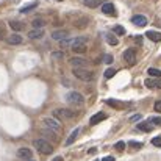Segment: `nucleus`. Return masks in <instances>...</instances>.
I'll list each match as a JSON object with an SVG mask.
<instances>
[{
  "label": "nucleus",
  "mask_w": 161,
  "mask_h": 161,
  "mask_svg": "<svg viewBox=\"0 0 161 161\" xmlns=\"http://www.w3.org/2000/svg\"><path fill=\"white\" fill-rule=\"evenodd\" d=\"M138 130L149 133V131H152V130H153V125L150 124V120H147V122H141V124H138Z\"/></svg>",
  "instance_id": "obj_19"
},
{
  "label": "nucleus",
  "mask_w": 161,
  "mask_h": 161,
  "mask_svg": "<svg viewBox=\"0 0 161 161\" xmlns=\"http://www.w3.org/2000/svg\"><path fill=\"white\" fill-rule=\"evenodd\" d=\"M78 133H80V128H75L70 135H69V138L66 139V146H70V144H74V141L77 139V136H78Z\"/></svg>",
  "instance_id": "obj_21"
},
{
  "label": "nucleus",
  "mask_w": 161,
  "mask_h": 161,
  "mask_svg": "<svg viewBox=\"0 0 161 161\" xmlns=\"http://www.w3.org/2000/svg\"><path fill=\"white\" fill-rule=\"evenodd\" d=\"M5 36H6V33H5V30H3V28H0V39H3Z\"/></svg>",
  "instance_id": "obj_38"
},
{
  "label": "nucleus",
  "mask_w": 161,
  "mask_h": 161,
  "mask_svg": "<svg viewBox=\"0 0 161 161\" xmlns=\"http://www.w3.org/2000/svg\"><path fill=\"white\" fill-rule=\"evenodd\" d=\"M128 146L133 147V149H141V147H142V144H141V142H136V141H130Z\"/></svg>",
  "instance_id": "obj_30"
},
{
  "label": "nucleus",
  "mask_w": 161,
  "mask_h": 161,
  "mask_svg": "<svg viewBox=\"0 0 161 161\" xmlns=\"http://www.w3.org/2000/svg\"><path fill=\"white\" fill-rule=\"evenodd\" d=\"M72 41H74V39H69V38H67V39L61 41V42H59V46H61V47H66V46H69V44L72 46Z\"/></svg>",
  "instance_id": "obj_33"
},
{
  "label": "nucleus",
  "mask_w": 161,
  "mask_h": 161,
  "mask_svg": "<svg viewBox=\"0 0 161 161\" xmlns=\"http://www.w3.org/2000/svg\"><path fill=\"white\" fill-rule=\"evenodd\" d=\"M144 85L150 89H161V78H147Z\"/></svg>",
  "instance_id": "obj_10"
},
{
  "label": "nucleus",
  "mask_w": 161,
  "mask_h": 161,
  "mask_svg": "<svg viewBox=\"0 0 161 161\" xmlns=\"http://www.w3.org/2000/svg\"><path fill=\"white\" fill-rule=\"evenodd\" d=\"M114 149H116V150H124V149H125V142H124V141H119V142H116Z\"/></svg>",
  "instance_id": "obj_31"
},
{
  "label": "nucleus",
  "mask_w": 161,
  "mask_h": 161,
  "mask_svg": "<svg viewBox=\"0 0 161 161\" xmlns=\"http://www.w3.org/2000/svg\"><path fill=\"white\" fill-rule=\"evenodd\" d=\"M113 31L116 33V35H119V36H122V35H125V30L120 27V25H114L113 27Z\"/></svg>",
  "instance_id": "obj_27"
},
{
  "label": "nucleus",
  "mask_w": 161,
  "mask_h": 161,
  "mask_svg": "<svg viewBox=\"0 0 161 161\" xmlns=\"http://www.w3.org/2000/svg\"><path fill=\"white\" fill-rule=\"evenodd\" d=\"M41 131H42V133H44V135H46L47 138H52L53 141H58V133H55V131H52L50 128H47V127H44V128H42Z\"/></svg>",
  "instance_id": "obj_23"
},
{
  "label": "nucleus",
  "mask_w": 161,
  "mask_h": 161,
  "mask_svg": "<svg viewBox=\"0 0 161 161\" xmlns=\"http://www.w3.org/2000/svg\"><path fill=\"white\" fill-rule=\"evenodd\" d=\"M42 124H44V127L50 128L55 133H59V131H61V124H59V120H56L55 117H44V119H42Z\"/></svg>",
  "instance_id": "obj_6"
},
{
  "label": "nucleus",
  "mask_w": 161,
  "mask_h": 161,
  "mask_svg": "<svg viewBox=\"0 0 161 161\" xmlns=\"http://www.w3.org/2000/svg\"><path fill=\"white\" fill-rule=\"evenodd\" d=\"M44 36V30L42 28H33L28 31V38L30 39H41Z\"/></svg>",
  "instance_id": "obj_13"
},
{
  "label": "nucleus",
  "mask_w": 161,
  "mask_h": 161,
  "mask_svg": "<svg viewBox=\"0 0 161 161\" xmlns=\"http://www.w3.org/2000/svg\"><path fill=\"white\" fill-rule=\"evenodd\" d=\"M36 6H38V3H31V5H28V6H25V8H20V13H28V11L35 9Z\"/></svg>",
  "instance_id": "obj_28"
},
{
  "label": "nucleus",
  "mask_w": 161,
  "mask_h": 161,
  "mask_svg": "<svg viewBox=\"0 0 161 161\" xmlns=\"http://www.w3.org/2000/svg\"><path fill=\"white\" fill-rule=\"evenodd\" d=\"M96 161H99V160H96Z\"/></svg>",
  "instance_id": "obj_41"
},
{
  "label": "nucleus",
  "mask_w": 161,
  "mask_h": 161,
  "mask_svg": "<svg viewBox=\"0 0 161 161\" xmlns=\"http://www.w3.org/2000/svg\"><path fill=\"white\" fill-rule=\"evenodd\" d=\"M146 36L150 39V41H153V42H161V33L160 31H153V30H149L147 33H146Z\"/></svg>",
  "instance_id": "obj_17"
},
{
  "label": "nucleus",
  "mask_w": 161,
  "mask_h": 161,
  "mask_svg": "<svg viewBox=\"0 0 161 161\" xmlns=\"http://www.w3.org/2000/svg\"><path fill=\"white\" fill-rule=\"evenodd\" d=\"M30 161H33V160H30Z\"/></svg>",
  "instance_id": "obj_42"
},
{
  "label": "nucleus",
  "mask_w": 161,
  "mask_h": 161,
  "mask_svg": "<svg viewBox=\"0 0 161 161\" xmlns=\"http://www.w3.org/2000/svg\"><path fill=\"white\" fill-rule=\"evenodd\" d=\"M116 75V70L114 69H107L105 70V78H113Z\"/></svg>",
  "instance_id": "obj_29"
},
{
  "label": "nucleus",
  "mask_w": 161,
  "mask_h": 161,
  "mask_svg": "<svg viewBox=\"0 0 161 161\" xmlns=\"http://www.w3.org/2000/svg\"><path fill=\"white\" fill-rule=\"evenodd\" d=\"M150 124L152 125H161V117H152L150 119Z\"/></svg>",
  "instance_id": "obj_34"
},
{
  "label": "nucleus",
  "mask_w": 161,
  "mask_h": 161,
  "mask_svg": "<svg viewBox=\"0 0 161 161\" xmlns=\"http://www.w3.org/2000/svg\"><path fill=\"white\" fill-rule=\"evenodd\" d=\"M141 117H142L141 114H133V116L130 117V120H131V122H136V120H141Z\"/></svg>",
  "instance_id": "obj_35"
},
{
  "label": "nucleus",
  "mask_w": 161,
  "mask_h": 161,
  "mask_svg": "<svg viewBox=\"0 0 161 161\" xmlns=\"http://www.w3.org/2000/svg\"><path fill=\"white\" fill-rule=\"evenodd\" d=\"M152 144H153L155 147H161V136H157V138H153V139H152Z\"/></svg>",
  "instance_id": "obj_32"
},
{
  "label": "nucleus",
  "mask_w": 161,
  "mask_h": 161,
  "mask_svg": "<svg viewBox=\"0 0 161 161\" xmlns=\"http://www.w3.org/2000/svg\"><path fill=\"white\" fill-rule=\"evenodd\" d=\"M74 116H75V113L67 108H56L53 111V117L56 120H67V119H72Z\"/></svg>",
  "instance_id": "obj_4"
},
{
  "label": "nucleus",
  "mask_w": 161,
  "mask_h": 161,
  "mask_svg": "<svg viewBox=\"0 0 161 161\" xmlns=\"http://www.w3.org/2000/svg\"><path fill=\"white\" fill-rule=\"evenodd\" d=\"M103 38L107 39V42L109 44V46H117V44H119L117 38H116V36H113V33H105V35H103Z\"/></svg>",
  "instance_id": "obj_22"
},
{
  "label": "nucleus",
  "mask_w": 161,
  "mask_h": 161,
  "mask_svg": "<svg viewBox=\"0 0 161 161\" xmlns=\"http://www.w3.org/2000/svg\"><path fill=\"white\" fill-rule=\"evenodd\" d=\"M107 119V114L105 113H96L91 119H89V124L91 125H97L99 122H102V120H105Z\"/></svg>",
  "instance_id": "obj_14"
},
{
  "label": "nucleus",
  "mask_w": 161,
  "mask_h": 161,
  "mask_svg": "<svg viewBox=\"0 0 161 161\" xmlns=\"http://www.w3.org/2000/svg\"><path fill=\"white\" fill-rule=\"evenodd\" d=\"M131 22H133L135 25H138V27H146V25H147V17L138 14V16H133V17H131Z\"/></svg>",
  "instance_id": "obj_12"
},
{
  "label": "nucleus",
  "mask_w": 161,
  "mask_h": 161,
  "mask_svg": "<svg viewBox=\"0 0 161 161\" xmlns=\"http://www.w3.org/2000/svg\"><path fill=\"white\" fill-rule=\"evenodd\" d=\"M52 161H63V157H55Z\"/></svg>",
  "instance_id": "obj_40"
},
{
  "label": "nucleus",
  "mask_w": 161,
  "mask_h": 161,
  "mask_svg": "<svg viewBox=\"0 0 161 161\" xmlns=\"http://www.w3.org/2000/svg\"><path fill=\"white\" fill-rule=\"evenodd\" d=\"M102 11H103L105 14H114V13H116L114 5H113V3H109V2H107V3H103V5H102Z\"/></svg>",
  "instance_id": "obj_20"
},
{
  "label": "nucleus",
  "mask_w": 161,
  "mask_h": 161,
  "mask_svg": "<svg viewBox=\"0 0 161 161\" xmlns=\"http://www.w3.org/2000/svg\"><path fill=\"white\" fill-rule=\"evenodd\" d=\"M69 64L74 67V69H86L88 66V61L85 58H80V56H74L69 59Z\"/></svg>",
  "instance_id": "obj_7"
},
{
  "label": "nucleus",
  "mask_w": 161,
  "mask_h": 161,
  "mask_svg": "<svg viewBox=\"0 0 161 161\" xmlns=\"http://www.w3.org/2000/svg\"><path fill=\"white\" fill-rule=\"evenodd\" d=\"M86 44H88V38L86 36H78L72 41V50L75 53H85L86 52Z\"/></svg>",
  "instance_id": "obj_2"
},
{
  "label": "nucleus",
  "mask_w": 161,
  "mask_h": 161,
  "mask_svg": "<svg viewBox=\"0 0 161 161\" xmlns=\"http://www.w3.org/2000/svg\"><path fill=\"white\" fill-rule=\"evenodd\" d=\"M31 157H33V152L27 147H20L17 150V158H20V160H31Z\"/></svg>",
  "instance_id": "obj_9"
},
{
  "label": "nucleus",
  "mask_w": 161,
  "mask_h": 161,
  "mask_svg": "<svg viewBox=\"0 0 161 161\" xmlns=\"http://www.w3.org/2000/svg\"><path fill=\"white\" fill-rule=\"evenodd\" d=\"M22 36L20 35H11V36H8L6 38V42L8 44H11V46H19V44H22Z\"/></svg>",
  "instance_id": "obj_15"
},
{
  "label": "nucleus",
  "mask_w": 161,
  "mask_h": 161,
  "mask_svg": "<svg viewBox=\"0 0 161 161\" xmlns=\"http://www.w3.org/2000/svg\"><path fill=\"white\" fill-rule=\"evenodd\" d=\"M153 108H155V111H157V113H161V100H158V102L153 105Z\"/></svg>",
  "instance_id": "obj_37"
},
{
  "label": "nucleus",
  "mask_w": 161,
  "mask_h": 161,
  "mask_svg": "<svg viewBox=\"0 0 161 161\" xmlns=\"http://www.w3.org/2000/svg\"><path fill=\"white\" fill-rule=\"evenodd\" d=\"M33 146H35V149L39 152V153H42V155H50L52 152H53V146L49 142V141H46V139H35L33 141Z\"/></svg>",
  "instance_id": "obj_1"
},
{
  "label": "nucleus",
  "mask_w": 161,
  "mask_h": 161,
  "mask_svg": "<svg viewBox=\"0 0 161 161\" xmlns=\"http://www.w3.org/2000/svg\"><path fill=\"white\" fill-rule=\"evenodd\" d=\"M107 105H109V107H113V108H116V109H122V108L127 107L124 102H119V100H116V99H108V100H107Z\"/></svg>",
  "instance_id": "obj_18"
},
{
  "label": "nucleus",
  "mask_w": 161,
  "mask_h": 161,
  "mask_svg": "<svg viewBox=\"0 0 161 161\" xmlns=\"http://www.w3.org/2000/svg\"><path fill=\"white\" fill-rule=\"evenodd\" d=\"M66 100H67L70 105H77V107H81V105L85 103L83 96H81L80 92H77V91H70V92L66 96Z\"/></svg>",
  "instance_id": "obj_5"
},
{
  "label": "nucleus",
  "mask_w": 161,
  "mask_h": 161,
  "mask_svg": "<svg viewBox=\"0 0 161 161\" xmlns=\"http://www.w3.org/2000/svg\"><path fill=\"white\" fill-rule=\"evenodd\" d=\"M72 74L75 78L81 81H92L94 80V72L89 69H72Z\"/></svg>",
  "instance_id": "obj_3"
},
{
  "label": "nucleus",
  "mask_w": 161,
  "mask_h": 161,
  "mask_svg": "<svg viewBox=\"0 0 161 161\" xmlns=\"http://www.w3.org/2000/svg\"><path fill=\"white\" fill-rule=\"evenodd\" d=\"M9 28H13L14 31H22L24 28H25V24L24 22H20V20H9Z\"/></svg>",
  "instance_id": "obj_16"
},
{
  "label": "nucleus",
  "mask_w": 161,
  "mask_h": 161,
  "mask_svg": "<svg viewBox=\"0 0 161 161\" xmlns=\"http://www.w3.org/2000/svg\"><path fill=\"white\" fill-rule=\"evenodd\" d=\"M31 25H33V28H42V27L46 25V20H42V19H35V20L31 22Z\"/></svg>",
  "instance_id": "obj_26"
},
{
  "label": "nucleus",
  "mask_w": 161,
  "mask_h": 161,
  "mask_svg": "<svg viewBox=\"0 0 161 161\" xmlns=\"http://www.w3.org/2000/svg\"><path fill=\"white\" fill-rule=\"evenodd\" d=\"M147 74H149L150 77H153V78H161V70H158V69L149 67V69H147Z\"/></svg>",
  "instance_id": "obj_24"
},
{
  "label": "nucleus",
  "mask_w": 161,
  "mask_h": 161,
  "mask_svg": "<svg viewBox=\"0 0 161 161\" xmlns=\"http://www.w3.org/2000/svg\"><path fill=\"white\" fill-rule=\"evenodd\" d=\"M103 61H105L107 64H111V63H113V56H111V55H105V58H103Z\"/></svg>",
  "instance_id": "obj_36"
},
{
  "label": "nucleus",
  "mask_w": 161,
  "mask_h": 161,
  "mask_svg": "<svg viewBox=\"0 0 161 161\" xmlns=\"http://www.w3.org/2000/svg\"><path fill=\"white\" fill-rule=\"evenodd\" d=\"M67 36H69V31H66V30H56L52 33V39L55 41H64V39H67Z\"/></svg>",
  "instance_id": "obj_11"
},
{
  "label": "nucleus",
  "mask_w": 161,
  "mask_h": 161,
  "mask_svg": "<svg viewBox=\"0 0 161 161\" xmlns=\"http://www.w3.org/2000/svg\"><path fill=\"white\" fill-rule=\"evenodd\" d=\"M83 3L89 8H97L100 5V0H83Z\"/></svg>",
  "instance_id": "obj_25"
},
{
  "label": "nucleus",
  "mask_w": 161,
  "mask_h": 161,
  "mask_svg": "<svg viewBox=\"0 0 161 161\" xmlns=\"http://www.w3.org/2000/svg\"><path fill=\"white\" fill-rule=\"evenodd\" d=\"M102 161H114V157H105Z\"/></svg>",
  "instance_id": "obj_39"
},
{
  "label": "nucleus",
  "mask_w": 161,
  "mask_h": 161,
  "mask_svg": "<svg viewBox=\"0 0 161 161\" xmlns=\"http://www.w3.org/2000/svg\"><path fill=\"white\" fill-rule=\"evenodd\" d=\"M124 59H125V63L128 66H135V63H136V50L135 49H127L124 52Z\"/></svg>",
  "instance_id": "obj_8"
}]
</instances>
